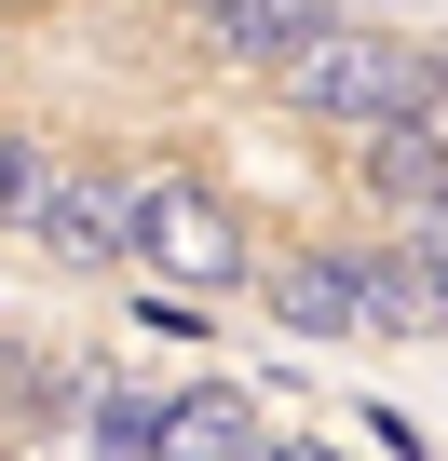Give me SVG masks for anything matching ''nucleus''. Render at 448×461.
Returning <instances> with one entry per match:
<instances>
[{
	"instance_id": "nucleus-1",
	"label": "nucleus",
	"mask_w": 448,
	"mask_h": 461,
	"mask_svg": "<svg viewBox=\"0 0 448 461\" xmlns=\"http://www.w3.org/2000/svg\"><path fill=\"white\" fill-rule=\"evenodd\" d=\"M272 82H286L299 109H326V122H394V109H434V95H448V68H434L421 41H367V28H340V14H326Z\"/></svg>"
},
{
	"instance_id": "nucleus-2",
	"label": "nucleus",
	"mask_w": 448,
	"mask_h": 461,
	"mask_svg": "<svg viewBox=\"0 0 448 461\" xmlns=\"http://www.w3.org/2000/svg\"><path fill=\"white\" fill-rule=\"evenodd\" d=\"M123 258L163 272V285H232L245 272V230H232V203H217L204 176H136L123 190Z\"/></svg>"
},
{
	"instance_id": "nucleus-3",
	"label": "nucleus",
	"mask_w": 448,
	"mask_h": 461,
	"mask_svg": "<svg viewBox=\"0 0 448 461\" xmlns=\"http://www.w3.org/2000/svg\"><path fill=\"white\" fill-rule=\"evenodd\" d=\"M28 245L69 258V272H109V258H123V176H96V163H41Z\"/></svg>"
},
{
	"instance_id": "nucleus-4",
	"label": "nucleus",
	"mask_w": 448,
	"mask_h": 461,
	"mask_svg": "<svg viewBox=\"0 0 448 461\" xmlns=\"http://www.w3.org/2000/svg\"><path fill=\"white\" fill-rule=\"evenodd\" d=\"M150 461H259V407H245L232 380L163 393V420H150Z\"/></svg>"
},
{
	"instance_id": "nucleus-5",
	"label": "nucleus",
	"mask_w": 448,
	"mask_h": 461,
	"mask_svg": "<svg viewBox=\"0 0 448 461\" xmlns=\"http://www.w3.org/2000/svg\"><path fill=\"white\" fill-rule=\"evenodd\" d=\"M259 299H272V326H299V339H353V326H367V312H353V258H326V245H313V258H272Z\"/></svg>"
},
{
	"instance_id": "nucleus-6",
	"label": "nucleus",
	"mask_w": 448,
	"mask_h": 461,
	"mask_svg": "<svg viewBox=\"0 0 448 461\" xmlns=\"http://www.w3.org/2000/svg\"><path fill=\"white\" fill-rule=\"evenodd\" d=\"M326 14H340V0H217L204 28H217V55H232V68H286Z\"/></svg>"
},
{
	"instance_id": "nucleus-7",
	"label": "nucleus",
	"mask_w": 448,
	"mask_h": 461,
	"mask_svg": "<svg viewBox=\"0 0 448 461\" xmlns=\"http://www.w3.org/2000/svg\"><path fill=\"white\" fill-rule=\"evenodd\" d=\"M367 190H380V203H421V190H448V136H434L421 109L367 122Z\"/></svg>"
},
{
	"instance_id": "nucleus-8",
	"label": "nucleus",
	"mask_w": 448,
	"mask_h": 461,
	"mask_svg": "<svg viewBox=\"0 0 448 461\" xmlns=\"http://www.w3.org/2000/svg\"><path fill=\"white\" fill-rule=\"evenodd\" d=\"M353 312H367V326H434L448 299H434V285H421V258L394 245V258H353Z\"/></svg>"
},
{
	"instance_id": "nucleus-9",
	"label": "nucleus",
	"mask_w": 448,
	"mask_h": 461,
	"mask_svg": "<svg viewBox=\"0 0 448 461\" xmlns=\"http://www.w3.org/2000/svg\"><path fill=\"white\" fill-rule=\"evenodd\" d=\"M150 420H163V393H136V380H96V407H82V447H96V461H150Z\"/></svg>"
},
{
	"instance_id": "nucleus-10",
	"label": "nucleus",
	"mask_w": 448,
	"mask_h": 461,
	"mask_svg": "<svg viewBox=\"0 0 448 461\" xmlns=\"http://www.w3.org/2000/svg\"><path fill=\"white\" fill-rule=\"evenodd\" d=\"M407 258H421V285L448 299V190H421V203H407Z\"/></svg>"
},
{
	"instance_id": "nucleus-11",
	"label": "nucleus",
	"mask_w": 448,
	"mask_h": 461,
	"mask_svg": "<svg viewBox=\"0 0 448 461\" xmlns=\"http://www.w3.org/2000/svg\"><path fill=\"white\" fill-rule=\"evenodd\" d=\"M28 203H41V149L0 136V230H28Z\"/></svg>"
},
{
	"instance_id": "nucleus-12",
	"label": "nucleus",
	"mask_w": 448,
	"mask_h": 461,
	"mask_svg": "<svg viewBox=\"0 0 448 461\" xmlns=\"http://www.w3.org/2000/svg\"><path fill=\"white\" fill-rule=\"evenodd\" d=\"M259 461H340V447H326V434H299V447H259Z\"/></svg>"
},
{
	"instance_id": "nucleus-13",
	"label": "nucleus",
	"mask_w": 448,
	"mask_h": 461,
	"mask_svg": "<svg viewBox=\"0 0 448 461\" xmlns=\"http://www.w3.org/2000/svg\"><path fill=\"white\" fill-rule=\"evenodd\" d=\"M190 14H217V0H190Z\"/></svg>"
}]
</instances>
